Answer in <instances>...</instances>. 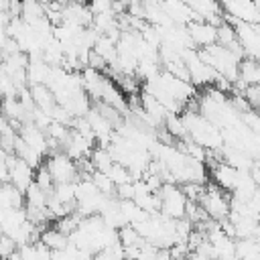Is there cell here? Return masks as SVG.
<instances>
[{"instance_id":"cell-1","label":"cell","mask_w":260,"mask_h":260,"mask_svg":"<svg viewBox=\"0 0 260 260\" xmlns=\"http://www.w3.org/2000/svg\"><path fill=\"white\" fill-rule=\"evenodd\" d=\"M201 207L207 211V215L211 219L223 221L230 217V195L225 189H221L217 183H209L205 185L201 197H199Z\"/></svg>"},{"instance_id":"cell-2","label":"cell","mask_w":260,"mask_h":260,"mask_svg":"<svg viewBox=\"0 0 260 260\" xmlns=\"http://www.w3.org/2000/svg\"><path fill=\"white\" fill-rule=\"evenodd\" d=\"M158 195H160V213L175 217V219L185 217L189 197L183 191V187H179L177 183H165L160 187Z\"/></svg>"},{"instance_id":"cell-3","label":"cell","mask_w":260,"mask_h":260,"mask_svg":"<svg viewBox=\"0 0 260 260\" xmlns=\"http://www.w3.org/2000/svg\"><path fill=\"white\" fill-rule=\"evenodd\" d=\"M47 167L55 179V183H75L79 179V167L77 160L71 158L65 150L53 152L47 156Z\"/></svg>"},{"instance_id":"cell-4","label":"cell","mask_w":260,"mask_h":260,"mask_svg":"<svg viewBox=\"0 0 260 260\" xmlns=\"http://www.w3.org/2000/svg\"><path fill=\"white\" fill-rule=\"evenodd\" d=\"M187 30H189V37L193 41L195 47H209L213 43H217V26L211 24L209 20H203V18H197V20H191L187 24Z\"/></svg>"},{"instance_id":"cell-5","label":"cell","mask_w":260,"mask_h":260,"mask_svg":"<svg viewBox=\"0 0 260 260\" xmlns=\"http://www.w3.org/2000/svg\"><path fill=\"white\" fill-rule=\"evenodd\" d=\"M211 177H213V183H217L221 189H225L228 193H232L236 189V185H238L240 169H236L228 160H219L217 165L211 167Z\"/></svg>"},{"instance_id":"cell-6","label":"cell","mask_w":260,"mask_h":260,"mask_svg":"<svg viewBox=\"0 0 260 260\" xmlns=\"http://www.w3.org/2000/svg\"><path fill=\"white\" fill-rule=\"evenodd\" d=\"M41 242L43 244H47L53 252H57V250H65L69 244H71V238H69V234H65V232H61L57 225H53V228H43V232H41Z\"/></svg>"},{"instance_id":"cell-7","label":"cell","mask_w":260,"mask_h":260,"mask_svg":"<svg viewBox=\"0 0 260 260\" xmlns=\"http://www.w3.org/2000/svg\"><path fill=\"white\" fill-rule=\"evenodd\" d=\"M20 16L28 24H35V22H39V20H43L47 16L45 4L41 0H22V12H20Z\"/></svg>"},{"instance_id":"cell-8","label":"cell","mask_w":260,"mask_h":260,"mask_svg":"<svg viewBox=\"0 0 260 260\" xmlns=\"http://www.w3.org/2000/svg\"><path fill=\"white\" fill-rule=\"evenodd\" d=\"M234 41H238V30L234 24H228V20H223L217 26V43L223 47H230Z\"/></svg>"},{"instance_id":"cell-9","label":"cell","mask_w":260,"mask_h":260,"mask_svg":"<svg viewBox=\"0 0 260 260\" xmlns=\"http://www.w3.org/2000/svg\"><path fill=\"white\" fill-rule=\"evenodd\" d=\"M71 2H79V4H89V0H71Z\"/></svg>"}]
</instances>
